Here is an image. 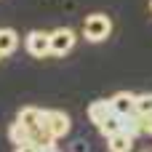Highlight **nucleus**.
<instances>
[{"label":"nucleus","instance_id":"1a4fd4ad","mask_svg":"<svg viewBox=\"0 0 152 152\" xmlns=\"http://www.w3.org/2000/svg\"><path fill=\"white\" fill-rule=\"evenodd\" d=\"M16 48H19V35H16V29L3 27V29H0V59H3V56H11Z\"/></svg>","mask_w":152,"mask_h":152},{"label":"nucleus","instance_id":"f8f14e48","mask_svg":"<svg viewBox=\"0 0 152 152\" xmlns=\"http://www.w3.org/2000/svg\"><path fill=\"white\" fill-rule=\"evenodd\" d=\"M136 115H152V94L136 96Z\"/></svg>","mask_w":152,"mask_h":152},{"label":"nucleus","instance_id":"6e6552de","mask_svg":"<svg viewBox=\"0 0 152 152\" xmlns=\"http://www.w3.org/2000/svg\"><path fill=\"white\" fill-rule=\"evenodd\" d=\"M16 123H21L24 128H35L43 123V110L40 107H21L16 115Z\"/></svg>","mask_w":152,"mask_h":152},{"label":"nucleus","instance_id":"dca6fc26","mask_svg":"<svg viewBox=\"0 0 152 152\" xmlns=\"http://www.w3.org/2000/svg\"><path fill=\"white\" fill-rule=\"evenodd\" d=\"M43 152H59V150H56V147H51V150H43Z\"/></svg>","mask_w":152,"mask_h":152},{"label":"nucleus","instance_id":"f257e3e1","mask_svg":"<svg viewBox=\"0 0 152 152\" xmlns=\"http://www.w3.org/2000/svg\"><path fill=\"white\" fill-rule=\"evenodd\" d=\"M112 32V19L107 13H88L83 21V37L88 43H104Z\"/></svg>","mask_w":152,"mask_h":152},{"label":"nucleus","instance_id":"423d86ee","mask_svg":"<svg viewBox=\"0 0 152 152\" xmlns=\"http://www.w3.org/2000/svg\"><path fill=\"white\" fill-rule=\"evenodd\" d=\"M110 115H115V112H112L110 99H96V102H91V104H88V120H91L94 126H102Z\"/></svg>","mask_w":152,"mask_h":152},{"label":"nucleus","instance_id":"39448f33","mask_svg":"<svg viewBox=\"0 0 152 152\" xmlns=\"http://www.w3.org/2000/svg\"><path fill=\"white\" fill-rule=\"evenodd\" d=\"M110 104H112V112H115V115L128 118V115L136 112V94H131V91H120V94H115V96L110 99Z\"/></svg>","mask_w":152,"mask_h":152},{"label":"nucleus","instance_id":"f03ea898","mask_svg":"<svg viewBox=\"0 0 152 152\" xmlns=\"http://www.w3.org/2000/svg\"><path fill=\"white\" fill-rule=\"evenodd\" d=\"M43 126L51 131V136L59 142V139H64L67 134H69V128H72V120H69V115L64 112V110H43Z\"/></svg>","mask_w":152,"mask_h":152},{"label":"nucleus","instance_id":"9d476101","mask_svg":"<svg viewBox=\"0 0 152 152\" xmlns=\"http://www.w3.org/2000/svg\"><path fill=\"white\" fill-rule=\"evenodd\" d=\"M96 128H99V134H102L104 139H110L112 134H120V131H123V118H120V115H110V118H107L102 126H96Z\"/></svg>","mask_w":152,"mask_h":152},{"label":"nucleus","instance_id":"20e7f679","mask_svg":"<svg viewBox=\"0 0 152 152\" xmlns=\"http://www.w3.org/2000/svg\"><path fill=\"white\" fill-rule=\"evenodd\" d=\"M75 43H77V37H75V32H72L69 27H59V29L51 32V53H53V56L69 53V51L75 48Z\"/></svg>","mask_w":152,"mask_h":152},{"label":"nucleus","instance_id":"ddd939ff","mask_svg":"<svg viewBox=\"0 0 152 152\" xmlns=\"http://www.w3.org/2000/svg\"><path fill=\"white\" fill-rule=\"evenodd\" d=\"M139 128H142V134L152 136V115H139Z\"/></svg>","mask_w":152,"mask_h":152},{"label":"nucleus","instance_id":"9b49d317","mask_svg":"<svg viewBox=\"0 0 152 152\" xmlns=\"http://www.w3.org/2000/svg\"><path fill=\"white\" fill-rule=\"evenodd\" d=\"M8 139L13 142V147H21V144H29V131L21 126V123H11V128H8Z\"/></svg>","mask_w":152,"mask_h":152},{"label":"nucleus","instance_id":"0eeeda50","mask_svg":"<svg viewBox=\"0 0 152 152\" xmlns=\"http://www.w3.org/2000/svg\"><path fill=\"white\" fill-rule=\"evenodd\" d=\"M134 142H136V136L120 131V134H112L107 139V150L110 152H134Z\"/></svg>","mask_w":152,"mask_h":152},{"label":"nucleus","instance_id":"f3484780","mask_svg":"<svg viewBox=\"0 0 152 152\" xmlns=\"http://www.w3.org/2000/svg\"><path fill=\"white\" fill-rule=\"evenodd\" d=\"M150 11H152V0H150Z\"/></svg>","mask_w":152,"mask_h":152},{"label":"nucleus","instance_id":"2eb2a0df","mask_svg":"<svg viewBox=\"0 0 152 152\" xmlns=\"http://www.w3.org/2000/svg\"><path fill=\"white\" fill-rule=\"evenodd\" d=\"M139 152H152V147H142V150H139Z\"/></svg>","mask_w":152,"mask_h":152},{"label":"nucleus","instance_id":"7ed1b4c3","mask_svg":"<svg viewBox=\"0 0 152 152\" xmlns=\"http://www.w3.org/2000/svg\"><path fill=\"white\" fill-rule=\"evenodd\" d=\"M24 45H27V53L35 56V59H43L51 53V32H43V29H32L27 37H24Z\"/></svg>","mask_w":152,"mask_h":152},{"label":"nucleus","instance_id":"4468645a","mask_svg":"<svg viewBox=\"0 0 152 152\" xmlns=\"http://www.w3.org/2000/svg\"><path fill=\"white\" fill-rule=\"evenodd\" d=\"M13 152H43V150H37L35 144H21V147H16Z\"/></svg>","mask_w":152,"mask_h":152}]
</instances>
